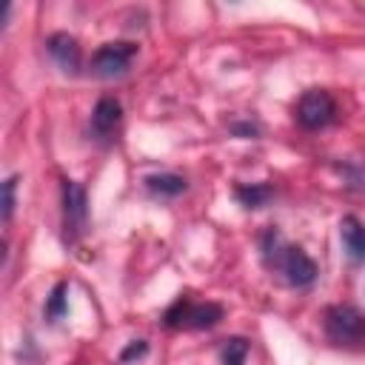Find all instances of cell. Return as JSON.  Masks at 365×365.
<instances>
[{"mask_svg": "<svg viewBox=\"0 0 365 365\" xmlns=\"http://www.w3.org/2000/svg\"><path fill=\"white\" fill-rule=\"evenodd\" d=\"M222 305L217 302H188L185 297L174 299V305L165 308L163 314V325L165 328H197V331H205V328H214L220 319H222Z\"/></svg>", "mask_w": 365, "mask_h": 365, "instance_id": "1", "label": "cell"}, {"mask_svg": "<svg viewBox=\"0 0 365 365\" xmlns=\"http://www.w3.org/2000/svg\"><path fill=\"white\" fill-rule=\"evenodd\" d=\"M325 334L336 345H359L365 339V317L354 305H331L322 317Z\"/></svg>", "mask_w": 365, "mask_h": 365, "instance_id": "2", "label": "cell"}, {"mask_svg": "<svg viewBox=\"0 0 365 365\" xmlns=\"http://www.w3.org/2000/svg\"><path fill=\"white\" fill-rule=\"evenodd\" d=\"M137 57V43H103L91 54V74L100 80L123 77Z\"/></svg>", "mask_w": 365, "mask_h": 365, "instance_id": "3", "label": "cell"}, {"mask_svg": "<svg viewBox=\"0 0 365 365\" xmlns=\"http://www.w3.org/2000/svg\"><path fill=\"white\" fill-rule=\"evenodd\" d=\"M336 117V103L325 88H308L297 103V123L308 131L325 128Z\"/></svg>", "mask_w": 365, "mask_h": 365, "instance_id": "4", "label": "cell"}, {"mask_svg": "<svg viewBox=\"0 0 365 365\" xmlns=\"http://www.w3.org/2000/svg\"><path fill=\"white\" fill-rule=\"evenodd\" d=\"M88 225V197L86 188L74 180H63V228L66 240H77Z\"/></svg>", "mask_w": 365, "mask_h": 365, "instance_id": "5", "label": "cell"}, {"mask_svg": "<svg viewBox=\"0 0 365 365\" xmlns=\"http://www.w3.org/2000/svg\"><path fill=\"white\" fill-rule=\"evenodd\" d=\"M271 268H277V271H282L285 274V279H288V285H294V288H308L314 279H317V262L299 248V245H285L282 251H279V257L274 259V265Z\"/></svg>", "mask_w": 365, "mask_h": 365, "instance_id": "6", "label": "cell"}, {"mask_svg": "<svg viewBox=\"0 0 365 365\" xmlns=\"http://www.w3.org/2000/svg\"><path fill=\"white\" fill-rule=\"evenodd\" d=\"M46 51L51 54V60L57 63V68L63 74H77L80 66H83V54H80V46L71 34L66 31H54L46 37Z\"/></svg>", "mask_w": 365, "mask_h": 365, "instance_id": "7", "label": "cell"}, {"mask_svg": "<svg viewBox=\"0 0 365 365\" xmlns=\"http://www.w3.org/2000/svg\"><path fill=\"white\" fill-rule=\"evenodd\" d=\"M339 240L354 265L365 262V222L356 214H345L339 220Z\"/></svg>", "mask_w": 365, "mask_h": 365, "instance_id": "8", "label": "cell"}, {"mask_svg": "<svg viewBox=\"0 0 365 365\" xmlns=\"http://www.w3.org/2000/svg\"><path fill=\"white\" fill-rule=\"evenodd\" d=\"M120 120H123V106H120V100H114V97H100L97 106H94V111H91V134L100 137V140H106V137H111V134L117 131Z\"/></svg>", "mask_w": 365, "mask_h": 365, "instance_id": "9", "label": "cell"}, {"mask_svg": "<svg viewBox=\"0 0 365 365\" xmlns=\"http://www.w3.org/2000/svg\"><path fill=\"white\" fill-rule=\"evenodd\" d=\"M271 197H274L271 182H237L234 185V200L242 208H262V205H268Z\"/></svg>", "mask_w": 365, "mask_h": 365, "instance_id": "10", "label": "cell"}, {"mask_svg": "<svg viewBox=\"0 0 365 365\" xmlns=\"http://www.w3.org/2000/svg\"><path fill=\"white\" fill-rule=\"evenodd\" d=\"M145 188L157 197H180L188 188V180L182 174H174V171H160V174L145 177Z\"/></svg>", "mask_w": 365, "mask_h": 365, "instance_id": "11", "label": "cell"}, {"mask_svg": "<svg viewBox=\"0 0 365 365\" xmlns=\"http://www.w3.org/2000/svg\"><path fill=\"white\" fill-rule=\"evenodd\" d=\"M66 294H68V285L66 282H57L51 288V294L46 299V319L48 322H57V319H63L68 314V297Z\"/></svg>", "mask_w": 365, "mask_h": 365, "instance_id": "12", "label": "cell"}, {"mask_svg": "<svg viewBox=\"0 0 365 365\" xmlns=\"http://www.w3.org/2000/svg\"><path fill=\"white\" fill-rule=\"evenodd\" d=\"M248 339H242V336H228L225 342H222V348H220V359H222V365H242L245 362V356H248Z\"/></svg>", "mask_w": 365, "mask_h": 365, "instance_id": "13", "label": "cell"}, {"mask_svg": "<svg viewBox=\"0 0 365 365\" xmlns=\"http://www.w3.org/2000/svg\"><path fill=\"white\" fill-rule=\"evenodd\" d=\"M285 248V242H282V234L271 225V228H265L262 231V237H259V251H262V259H265V265L271 268L274 265V259L279 257V251Z\"/></svg>", "mask_w": 365, "mask_h": 365, "instance_id": "14", "label": "cell"}, {"mask_svg": "<svg viewBox=\"0 0 365 365\" xmlns=\"http://www.w3.org/2000/svg\"><path fill=\"white\" fill-rule=\"evenodd\" d=\"M17 174H11L6 182H3V222H9L11 220V214H14V188H17Z\"/></svg>", "mask_w": 365, "mask_h": 365, "instance_id": "15", "label": "cell"}, {"mask_svg": "<svg viewBox=\"0 0 365 365\" xmlns=\"http://www.w3.org/2000/svg\"><path fill=\"white\" fill-rule=\"evenodd\" d=\"M336 171L348 180V185H351V188H365V168H362V165L342 163V165H336Z\"/></svg>", "mask_w": 365, "mask_h": 365, "instance_id": "16", "label": "cell"}, {"mask_svg": "<svg viewBox=\"0 0 365 365\" xmlns=\"http://www.w3.org/2000/svg\"><path fill=\"white\" fill-rule=\"evenodd\" d=\"M228 131H231L234 137H240V140H254V137H259V125L251 123V120H231V123H228Z\"/></svg>", "mask_w": 365, "mask_h": 365, "instance_id": "17", "label": "cell"}, {"mask_svg": "<svg viewBox=\"0 0 365 365\" xmlns=\"http://www.w3.org/2000/svg\"><path fill=\"white\" fill-rule=\"evenodd\" d=\"M145 354H148V342H145V339H131V342L120 351V362L128 365V362H134V359H143Z\"/></svg>", "mask_w": 365, "mask_h": 365, "instance_id": "18", "label": "cell"}]
</instances>
